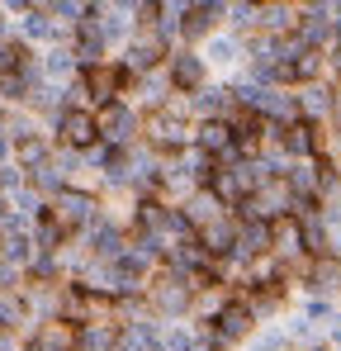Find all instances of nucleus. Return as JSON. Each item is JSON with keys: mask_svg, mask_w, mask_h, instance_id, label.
<instances>
[{"mask_svg": "<svg viewBox=\"0 0 341 351\" xmlns=\"http://www.w3.org/2000/svg\"><path fill=\"white\" fill-rule=\"evenodd\" d=\"M251 114H261L266 123H294V119H299V105H294V90H275V86H266Z\"/></svg>", "mask_w": 341, "mask_h": 351, "instance_id": "f3484780", "label": "nucleus"}, {"mask_svg": "<svg viewBox=\"0 0 341 351\" xmlns=\"http://www.w3.org/2000/svg\"><path fill=\"white\" fill-rule=\"evenodd\" d=\"M223 19V0H204V5H185L180 10V38H214V24Z\"/></svg>", "mask_w": 341, "mask_h": 351, "instance_id": "ddd939ff", "label": "nucleus"}, {"mask_svg": "<svg viewBox=\"0 0 341 351\" xmlns=\"http://www.w3.org/2000/svg\"><path fill=\"white\" fill-rule=\"evenodd\" d=\"M209 328H214V337H218L223 347H237V342H251V332H256V318H251L247 299L237 294V299H227L223 308L209 318Z\"/></svg>", "mask_w": 341, "mask_h": 351, "instance_id": "39448f33", "label": "nucleus"}, {"mask_svg": "<svg viewBox=\"0 0 341 351\" xmlns=\"http://www.w3.org/2000/svg\"><path fill=\"white\" fill-rule=\"evenodd\" d=\"M223 19H227V34H247V29H256L261 24V5H223Z\"/></svg>", "mask_w": 341, "mask_h": 351, "instance_id": "a878e982", "label": "nucleus"}, {"mask_svg": "<svg viewBox=\"0 0 341 351\" xmlns=\"http://www.w3.org/2000/svg\"><path fill=\"white\" fill-rule=\"evenodd\" d=\"M199 247H204V256L209 261H232V252H237V219L223 214V219H214L209 228H199Z\"/></svg>", "mask_w": 341, "mask_h": 351, "instance_id": "9b49d317", "label": "nucleus"}, {"mask_svg": "<svg viewBox=\"0 0 341 351\" xmlns=\"http://www.w3.org/2000/svg\"><path fill=\"white\" fill-rule=\"evenodd\" d=\"M118 342V323H86L76 328V351H114Z\"/></svg>", "mask_w": 341, "mask_h": 351, "instance_id": "4be33fe9", "label": "nucleus"}, {"mask_svg": "<svg viewBox=\"0 0 341 351\" xmlns=\"http://www.w3.org/2000/svg\"><path fill=\"white\" fill-rule=\"evenodd\" d=\"M166 76H170V90L175 95H194L199 86H209V62L190 48H175L166 58Z\"/></svg>", "mask_w": 341, "mask_h": 351, "instance_id": "423d86ee", "label": "nucleus"}, {"mask_svg": "<svg viewBox=\"0 0 341 351\" xmlns=\"http://www.w3.org/2000/svg\"><path fill=\"white\" fill-rule=\"evenodd\" d=\"M133 90H138V95H142L147 105H157V110H162V105L170 100V76H166V71H147V76H133Z\"/></svg>", "mask_w": 341, "mask_h": 351, "instance_id": "393cba45", "label": "nucleus"}, {"mask_svg": "<svg viewBox=\"0 0 341 351\" xmlns=\"http://www.w3.org/2000/svg\"><path fill=\"white\" fill-rule=\"evenodd\" d=\"M299 285L313 294V299H332V304H337V294H341V261H337V256H318V261H308V266L299 271Z\"/></svg>", "mask_w": 341, "mask_h": 351, "instance_id": "9d476101", "label": "nucleus"}, {"mask_svg": "<svg viewBox=\"0 0 341 351\" xmlns=\"http://www.w3.org/2000/svg\"><path fill=\"white\" fill-rule=\"evenodd\" d=\"M247 351H289V337H284V328H261V332H251Z\"/></svg>", "mask_w": 341, "mask_h": 351, "instance_id": "c756f323", "label": "nucleus"}, {"mask_svg": "<svg viewBox=\"0 0 341 351\" xmlns=\"http://www.w3.org/2000/svg\"><path fill=\"white\" fill-rule=\"evenodd\" d=\"M29 185H34V190H38V195H43V190H48V195H62V190H66V180H62V171H57L53 162H43V167H34V171H29Z\"/></svg>", "mask_w": 341, "mask_h": 351, "instance_id": "cd10ccee", "label": "nucleus"}, {"mask_svg": "<svg viewBox=\"0 0 341 351\" xmlns=\"http://www.w3.org/2000/svg\"><path fill=\"white\" fill-rule=\"evenodd\" d=\"M81 86H86V95L100 110H110V105H118V90H133V76L123 66H114V62H100V66H86L81 71Z\"/></svg>", "mask_w": 341, "mask_h": 351, "instance_id": "20e7f679", "label": "nucleus"}, {"mask_svg": "<svg viewBox=\"0 0 341 351\" xmlns=\"http://www.w3.org/2000/svg\"><path fill=\"white\" fill-rule=\"evenodd\" d=\"M48 162L62 171V180H66L71 171H81V167H86V157H81V152H71V147H62V152H57V157H48Z\"/></svg>", "mask_w": 341, "mask_h": 351, "instance_id": "7c9ffc66", "label": "nucleus"}, {"mask_svg": "<svg viewBox=\"0 0 341 351\" xmlns=\"http://www.w3.org/2000/svg\"><path fill=\"white\" fill-rule=\"evenodd\" d=\"M19 34H24L29 43H53V48H57V38H66V29L57 24L48 10H24V24H19Z\"/></svg>", "mask_w": 341, "mask_h": 351, "instance_id": "aec40b11", "label": "nucleus"}, {"mask_svg": "<svg viewBox=\"0 0 341 351\" xmlns=\"http://www.w3.org/2000/svg\"><path fill=\"white\" fill-rule=\"evenodd\" d=\"M95 24H100V34H105V43H123V38H133V5H95Z\"/></svg>", "mask_w": 341, "mask_h": 351, "instance_id": "6ab92c4d", "label": "nucleus"}, {"mask_svg": "<svg viewBox=\"0 0 341 351\" xmlns=\"http://www.w3.org/2000/svg\"><path fill=\"white\" fill-rule=\"evenodd\" d=\"M147 304H152L162 318H180V313L194 308V290H190V280L162 276V280H147Z\"/></svg>", "mask_w": 341, "mask_h": 351, "instance_id": "0eeeda50", "label": "nucleus"}, {"mask_svg": "<svg viewBox=\"0 0 341 351\" xmlns=\"http://www.w3.org/2000/svg\"><path fill=\"white\" fill-rule=\"evenodd\" d=\"M294 105L303 123H327L332 114V81H313V86H299L294 90Z\"/></svg>", "mask_w": 341, "mask_h": 351, "instance_id": "4468645a", "label": "nucleus"}, {"mask_svg": "<svg viewBox=\"0 0 341 351\" xmlns=\"http://www.w3.org/2000/svg\"><path fill=\"white\" fill-rule=\"evenodd\" d=\"M34 256H38L34 233H10V237H0V261H10L14 271H19V266H29Z\"/></svg>", "mask_w": 341, "mask_h": 351, "instance_id": "5701e85b", "label": "nucleus"}, {"mask_svg": "<svg viewBox=\"0 0 341 351\" xmlns=\"http://www.w3.org/2000/svg\"><path fill=\"white\" fill-rule=\"evenodd\" d=\"M299 318H308V323H318V328L327 332V323L337 318V304H332V299H313V294H303V304H299Z\"/></svg>", "mask_w": 341, "mask_h": 351, "instance_id": "bb28decb", "label": "nucleus"}, {"mask_svg": "<svg viewBox=\"0 0 341 351\" xmlns=\"http://www.w3.org/2000/svg\"><path fill=\"white\" fill-rule=\"evenodd\" d=\"M0 190H5V167H0Z\"/></svg>", "mask_w": 341, "mask_h": 351, "instance_id": "473e14b6", "label": "nucleus"}, {"mask_svg": "<svg viewBox=\"0 0 341 351\" xmlns=\"http://www.w3.org/2000/svg\"><path fill=\"white\" fill-rule=\"evenodd\" d=\"M266 38H289L299 29V5H261V24H256Z\"/></svg>", "mask_w": 341, "mask_h": 351, "instance_id": "412c9836", "label": "nucleus"}, {"mask_svg": "<svg viewBox=\"0 0 341 351\" xmlns=\"http://www.w3.org/2000/svg\"><path fill=\"white\" fill-rule=\"evenodd\" d=\"M337 351H341V347H337Z\"/></svg>", "mask_w": 341, "mask_h": 351, "instance_id": "f704fd0d", "label": "nucleus"}, {"mask_svg": "<svg viewBox=\"0 0 341 351\" xmlns=\"http://www.w3.org/2000/svg\"><path fill=\"white\" fill-rule=\"evenodd\" d=\"M190 110H194V119H232L237 114L227 86H199V90L190 95Z\"/></svg>", "mask_w": 341, "mask_h": 351, "instance_id": "2eb2a0df", "label": "nucleus"}, {"mask_svg": "<svg viewBox=\"0 0 341 351\" xmlns=\"http://www.w3.org/2000/svg\"><path fill=\"white\" fill-rule=\"evenodd\" d=\"M14 157L24 162V171H34V167L48 162V143H43L38 133H34V138H19V143H14Z\"/></svg>", "mask_w": 341, "mask_h": 351, "instance_id": "c85d7f7f", "label": "nucleus"}, {"mask_svg": "<svg viewBox=\"0 0 341 351\" xmlns=\"http://www.w3.org/2000/svg\"><path fill=\"white\" fill-rule=\"evenodd\" d=\"M105 53H110V43H105L100 24H95V19L76 24V34H71V58H76V66H81V71H86V66H100Z\"/></svg>", "mask_w": 341, "mask_h": 351, "instance_id": "f8f14e48", "label": "nucleus"}, {"mask_svg": "<svg viewBox=\"0 0 341 351\" xmlns=\"http://www.w3.org/2000/svg\"><path fill=\"white\" fill-rule=\"evenodd\" d=\"M175 209L185 214V223H190L194 233H199V228H209L214 219H223V214H227V209L214 199V195H209V190H194V195H190V199H180Z\"/></svg>", "mask_w": 341, "mask_h": 351, "instance_id": "a211bd4d", "label": "nucleus"}, {"mask_svg": "<svg viewBox=\"0 0 341 351\" xmlns=\"http://www.w3.org/2000/svg\"><path fill=\"white\" fill-rule=\"evenodd\" d=\"M38 71H43V81H53V86H57V81L76 76L81 66H76V58H71V48H62V43H57V48H48V53H43Z\"/></svg>", "mask_w": 341, "mask_h": 351, "instance_id": "b1692460", "label": "nucleus"}, {"mask_svg": "<svg viewBox=\"0 0 341 351\" xmlns=\"http://www.w3.org/2000/svg\"><path fill=\"white\" fill-rule=\"evenodd\" d=\"M57 133H62V143H66L71 152H81V157L100 143V123H95L90 110H62V114H57Z\"/></svg>", "mask_w": 341, "mask_h": 351, "instance_id": "1a4fd4ad", "label": "nucleus"}, {"mask_svg": "<svg viewBox=\"0 0 341 351\" xmlns=\"http://www.w3.org/2000/svg\"><path fill=\"white\" fill-rule=\"evenodd\" d=\"M95 123H100V143L105 147H118V152H128L142 138V119H138L133 105H110V110L95 114Z\"/></svg>", "mask_w": 341, "mask_h": 351, "instance_id": "f03ea898", "label": "nucleus"}, {"mask_svg": "<svg viewBox=\"0 0 341 351\" xmlns=\"http://www.w3.org/2000/svg\"><path fill=\"white\" fill-rule=\"evenodd\" d=\"M294 38L308 48V53H327L337 43L332 34V0H318V5H299V29Z\"/></svg>", "mask_w": 341, "mask_h": 351, "instance_id": "f257e3e1", "label": "nucleus"}, {"mask_svg": "<svg viewBox=\"0 0 341 351\" xmlns=\"http://www.w3.org/2000/svg\"><path fill=\"white\" fill-rule=\"evenodd\" d=\"M337 204H341V199H337Z\"/></svg>", "mask_w": 341, "mask_h": 351, "instance_id": "72a5a7b5", "label": "nucleus"}, {"mask_svg": "<svg viewBox=\"0 0 341 351\" xmlns=\"http://www.w3.org/2000/svg\"><path fill=\"white\" fill-rule=\"evenodd\" d=\"M48 214H53L66 233H86V228L100 219V199H95V195H86V190H71V185H66V190L53 199V209H48Z\"/></svg>", "mask_w": 341, "mask_h": 351, "instance_id": "7ed1b4c3", "label": "nucleus"}, {"mask_svg": "<svg viewBox=\"0 0 341 351\" xmlns=\"http://www.w3.org/2000/svg\"><path fill=\"white\" fill-rule=\"evenodd\" d=\"M327 123L341 128V86H337V81H332V114H327Z\"/></svg>", "mask_w": 341, "mask_h": 351, "instance_id": "2f4dec72", "label": "nucleus"}, {"mask_svg": "<svg viewBox=\"0 0 341 351\" xmlns=\"http://www.w3.org/2000/svg\"><path fill=\"white\" fill-rule=\"evenodd\" d=\"M166 43L152 34V29H142L138 38H128V48H123V58H118V66L128 71V76H147V71H157V62H166Z\"/></svg>", "mask_w": 341, "mask_h": 351, "instance_id": "6e6552de", "label": "nucleus"}, {"mask_svg": "<svg viewBox=\"0 0 341 351\" xmlns=\"http://www.w3.org/2000/svg\"><path fill=\"white\" fill-rule=\"evenodd\" d=\"M199 58L209 62V66H237V62H247V38H237V34H214V38H204V53Z\"/></svg>", "mask_w": 341, "mask_h": 351, "instance_id": "dca6fc26", "label": "nucleus"}]
</instances>
